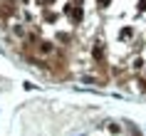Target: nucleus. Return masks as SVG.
Here are the masks:
<instances>
[{
    "label": "nucleus",
    "mask_w": 146,
    "mask_h": 136,
    "mask_svg": "<svg viewBox=\"0 0 146 136\" xmlns=\"http://www.w3.org/2000/svg\"><path fill=\"white\" fill-rule=\"evenodd\" d=\"M92 57L97 62H102L104 60V45H94V50H92Z\"/></svg>",
    "instance_id": "nucleus-1"
},
{
    "label": "nucleus",
    "mask_w": 146,
    "mask_h": 136,
    "mask_svg": "<svg viewBox=\"0 0 146 136\" xmlns=\"http://www.w3.org/2000/svg\"><path fill=\"white\" fill-rule=\"evenodd\" d=\"M99 3H102V5H109V3H111V0H99Z\"/></svg>",
    "instance_id": "nucleus-6"
},
{
    "label": "nucleus",
    "mask_w": 146,
    "mask_h": 136,
    "mask_svg": "<svg viewBox=\"0 0 146 136\" xmlns=\"http://www.w3.org/2000/svg\"><path fill=\"white\" fill-rule=\"evenodd\" d=\"M119 37H121V40H129L131 37V30H129V27H124V32L119 35Z\"/></svg>",
    "instance_id": "nucleus-3"
},
{
    "label": "nucleus",
    "mask_w": 146,
    "mask_h": 136,
    "mask_svg": "<svg viewBox=\"0 0 146 136\" xmlns=\"http://www.w3.org/2000/svg\"><path fill=\"white\" fill-rule=\"evenodd\" d=\"M139 10H146V0H139Z\"/></svg>",
    "instance_id": "nucleus-5"
},
{
    "label": "nucleus",
    "mask_w": 146,
    "mask_h": 136,
    "mask_svg": "<svg viewBox=\"0 0 146 136\" xmlns=\"http://www.w3.org/2000/svg\"><path fill=\"white\" fill-rule=\"evenodd\" d=\"M144 67V60H134V69H141Z\"/></svg>",
    "instance_id": "nucleus-4"
},
{
    "label": "nucleus",
    "mask_w": 146,
    "mask_h": 136,
    "mask_svg": "<svg viewBox=\"0 0 146 136\" xmlns=\"http://www.w3.org/2000/svg\"><path fill=\"white\" fill-rule=\"evenodd\" d=\"M69 17H72L74 23H79V20H82V10L79 8H69Z\"/></svg>",
    "instance_id": "nucleus-2"
},
{
    "label": "nucleus",
    "mask_w": 146,
    "mask_h": 136,
    "mask_svg": "<svg viewBox=\"0 0 146 136\" xmlns=\"http://www.w3.org/2000/svg\"><path fill=\"white\" fill-rule=\"evenodd\" d=\"M45 3H47V5H50V3H54V0H45Z\"/></svg>",
    "instance_id": "nucleus-7"
}]
</instances>
